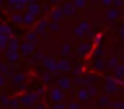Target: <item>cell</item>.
Listing matches in <instances>:
<instances>
[{"mask_svg": "<svg viewBox=\"0 0 124 109\" xmlns=\"http://www.w3.org/2000/svg\"><path fill=\"white\" fill-rule=\"evenodd\" d=\"M84 1H85V0H76V6H78V7H83V6L85 5Z\"/></svg>", "mask_w": 124, "mask_h": 109, "instance_id": "52a82bcc", "label": "cell"}, {"mask_svg": "<svg viewBox=\"0 0 124 109\" xmlns=\"http://www.w3.org/2000/svg\"><path fill=\"white\" fill-rule=\"evenodd\" d=\"M73 7H74V6H73L72 4H67V5L65 6V14H67V15L72 14V12H73V10H74Z\"/></svg>", "mask_w": 124, "mask_h": 109, "instance_id": "7a4b0ae2", "label": "cell"}, {"mask_svg": "<svg viewBox=\"0 0 124 109\" xmlns=\"http://www.w3.org/2000/svg\"><path fill=\"white\" fill-rule=\"evenodd\" d=\"M103 1H105V4H111L112 0H103Z\"/></svg>", "mask_w": 124, "mask_h": 109, "instance_id": "30bf717a", "label": "cell"}, {"mask_svg": "<svg viewBox=\"0 0 124 109\" xmlns=\"http://www.w3.org/2000/svg\"><path fill=\"white\" fill-rule=\"evenodd\" d=\"M26 21H28L27 23H32V22H33V15L27 14V15H26Z\"/></svg>", "mask_w": 124, "mask_h": 109, "instance_id": "ba28073f", "label": "cell"}, {"mask_svg": "<svg viewBox=\"0 0 124 109\" xmlns=\"http://www.w3.org/2000/svg\"><path fill=\"white\" fill-rule=\"evenodd\" d=\"M120 1H122V0H116V4H117V5H120V4H122Z\"/></svg>", "mask_w": 124, "mask_h": 109, "instance_id": "8fae6325", "label": "cell"}, {"mask_svg": "<svg viewBox=\"0 0 124 109\" xmlns=\"http://www.w3.org/2000/svg\"><path fill=\"white\" fill-rule=\"evenodd\" d=\"M61 96H62V93H58V90H55V91L52 92V98H54L55 101H56V98H58L57 101H60Z\"/></svg>", "mask_w": 124, "mask_h": 109, "instance_id": "8992f818", "label": "cell"}, {"mask_svg": "<svg viewBox=\"0 0 124 109\" xmlns=\"http://www.w3.org/2000/svg\"><path fill=\"white\" fill-rule=\"evenodd\" d=\"M117 16H118V14H117V10H111V11H108V17H109L111 20L116 18Z\"/></svg>", "mask_w": 124, "mask_h": 109, "instance_id": "5b68a950", "label": "cell"}, {"mask_svg": "<svg viewBox=\"0 0 124 109\" xmlns=\"http://www.w3.org/2000/svg\"><path fill=\"white\" fill-rule=\"evenodd\" d=\"M61 11L60 10H57V11H55V14L52 15V17H54V20H58L60 18V16H61V14H60Z\"/></svg>", "mask_w": 124, "mask_h": 109, "instance_id": "9c48e42d", "label": "cell"}, {"mask_svg": "<svg viewBox=\"0 0 124 109\" xmlns=\"http://www.w3.org/2000/svg\"><path fill=\"white\" fill-rule=\"evenodd\" d=\"M29 12H32L33 15L34 14H39V6L38 5H31L29 6Z\"/></svg>", "mask_w": 124, "mask_h": 109, "instance_id": "277c9868", "label": "cell"}, {"mask_svg": "<svg viewBox=\"0 0 124 109\" xmlns=\"http://www.w3.org/2000/svg\"><path fill=\"white\" fill-rule=\"evenodd\" d=\"M31 50H32V45H31L29 42H24V44L22 45V51H23V53H24V54L29 53V52H31Z\"/></svg>", "mask_w": 124, "mask_h": 109, "instance_id": "6da1fadb", "label": "cell"}, {"mask_svg": "<svg viewBox=\"0 0 124 109\" xmlns=\"http://www.w3.org/2000/svg\"><path fill=\"white\" fill-rule=\"evenodd\" d=\"M10 33V27H8V26H1L0 27V34H9Z\"/></svg>", "mask_w": 124, "mask_h": 109, "instance_id": "3957f363", "label": "cell"}]
</instances>
